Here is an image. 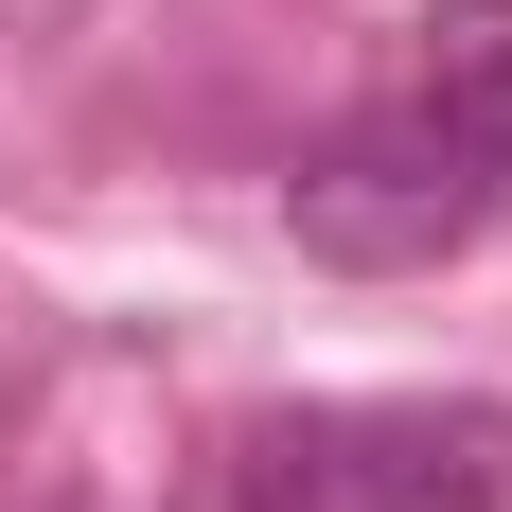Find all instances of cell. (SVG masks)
Segmentation results:
<instances>
[{"instance_id":"1","label":"cell","mask_w":512,"mask_h":512,"mask_svg":"<svg viewBox=\"0 0 512 512\" xmlns=\"http://www.w3.org/2000/svg\"><path fill=\"white\" fill-rule=\"evenodd\" d=\"M495 212H512V106L407 89V106H371L354 142L301 159V248L318 265H442V248H477Z\"/></svg>"},{"instance_id":"2","label":"cell","mask_w":512,"mask_h":512,"mask_svg":"<svg viewBox=\"0 0 512 512\" xmlns=\"http://www.w3.org/2000/svg\"><path fill=\"white\" fill-rule=\"evenodd\" d=\"M495 495H512L495 407H283L230 460V512H495Z\"/></svg>"},{"instance_id":"3","label":"cell","mask_w":512,"mask_h":512,"mask_svg":"<svg viewBox=\"0 0 512 512\" xmlns=\"http://www.w3.org/2000/svg\"><path fill=\"white\" fill-rule=\"evenodd\" d=\"M424 89L442 106H512V0H442L424 18Z\"/></svg>"}]
</instances>
